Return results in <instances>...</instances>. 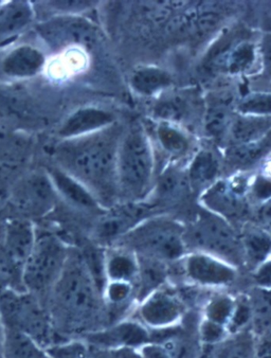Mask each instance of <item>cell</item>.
Here are the masks:
<instances>
[{"mask_svg":"<svg viewBox=\"0 0 271 358\" xmlns=\"http://www.w3.org/2000/svg\"><path fill=\"white\" fill-rule=\"evenodd\" d=\"M158 145L173 162L188 156L192 150V139L177 124L158 121L155 127Z\"/></svg>","mask_w":271,"mask_h":358,"instance_id":"4316f807","label":"cell"},{"mask_svg":"<svg viewBox=\"0 0 271 358\" xmlns=\"http://www.w3.org/2000/svg\"><path fill=\"white\" fill-rule=\"evenodd\" d=\"M258 47L249 41L227 38L213 50L210 64L219 70H223L230 75H241L251 68L256 59Z\"/></svg>","mask_w":271,"mask_h":358,"instance_id":"ac0fdd59","label":"cell"},{"mask_svg":"<svg viewBox=\"0 0 271 358\" xmlns=\"http://www.w3.org/2000/svg\"><path fill=\"white\" fill-rule=\"evenodd\" d=\"M205 301V319L228 328L235 308L236 300L227 294L215 293L211 297L206 298Z\"/></svg>","mask_w":271,"mask_h":358,"instance_id":"836d02e7","label":"cell"},{"mask_svg":"<svg viewBox=\"0 0 271 358\" xmlns=\"http://www.w3.org/2000/svg\"><path fill=\"white\" fill-rule=\"evenodd\" d=\"M3 339V326H1V322H0V341Z\"/></svg>","mask_w":271,"mask_h":358,"instance_id":"7bdbcfd3","label":"cell"},{"mask_svg":"<svg viewBox=\"0 0 271 358\" xmlns=\"http://www.w3.org/2000/svg\"><path fill=\"white\" fill-rule=\"evenodd\" d=\"M244 255V269L250 273L271 258V236L256 222H247L239 229Z\"/></svg>","mask_w":271,"mask_h":358,"instance_id":"44dd1931","label":"cell"},{"mask_svg":"<svg viewBox=\"0 0 271 358\" xmlns=\"http://www.w3.org/2000/svg\"><path fill=\"white\" fill-rule=\"evenodd\" d=\"M270 133L271 116H250L235 113L228 131L226 145L230 147L249 143L262 139Z\"/></svg>","mask_w":271,"mask_h":358,"instance_id":"484cf974","label":"cell"},{"mask_svg":"<svg viewBox=\"0 0 271 358\" xmlns=\"http://www.w3.org/2000/svg\"><path fill=\"white\" fill-rule=\"evenodd\" d=\"M256 341L249 331L233 333L232 337L219 343L213 358H256Z\"/></svg>","mask_w":271,"mask_h":358,"instance_id":"d6a6232c","label":"cell"},{"mask_svg":"<svg viewBox=\"0 0 271 358\" xmlns=\"http://www.w3.org/2000/svg\"><path fill=\"white\" fill-rule=\"evenodd\" d=\"M256 217V223L271 236V199L258 205Z\"/></svg>","mask_w":271,"mask_h":358,"instance_id":"60d3db41","label":"cell"},{"mask_svg":"<svg viewBox=\"0 0 271 358\" xmlns=\"http://www.w3.org/2000/svg\"><path fill=\"white\" fill-rule=\"evenodd\" d=\"M192 193L186 169L175 164H168L162 172L157 174L149 196L145 199L159 214L163 208L176 205Z\"/></svg>","mask_w":271,"mask_h":358,"instance_id":"5bb4252c","label":"cell"},{"mask_svg":"<svg viewBox=\"0 0 271 358\" xmlns=\"http://www.w3.org/2000/svg\"><path fill=\"white\" fill-rule=\"evenodd\" d=\"M231 100L214 99L207 108L205 129L207 134L217 141L227 140L228 131L234 117Z\"/></svg>","mask_w":271,"mask_h":358,"instance_id":"4dcf8cb0","label":"cell"},{"mask_svg":"<svg viewBox=\"0 0 271 358\" xmlns=\"http://www.w3.org/2000/svg\"><path fill=\"white\" fill-rule=\"evenodd\" d=\"M112 247H120L135 256L154 259L168 265L180 262L189 252L184 224L166 214L147 217Z\"/></svg>","mask_w":271,"mask_h":358,"instance_id":"277c9868","label":"cell"},{"mask_svg":"<svg viewBox=\"0 0 271 358\" xmlns=\"http://www.w3.org/2000/svg\"><path fill=\"white\" fill-rule=\"evenodd\" d=\"M55 332L61 341L84 337L108 327L103 293L86 266L77 247L47 299Z\"/></svg>","mask_w":271,"mask_h":358,"instance_id":"7a4b0ae2","label":"cell"},{"mask_svg":"<svg viewBox=\"0 0 271 358\" xmlns=\"http://www.w3.org/2000/svg\"><path fill=\"white\" fill-rule=\"evenodd\" d=\"M271 151V133L256 141L226 148L223 166L232 172L244 173L262 162Z\"/></svg>","mask_w":271,"mask_h":358,"instance_id":"cb8c5ba5","label":"cell"},{"mask_svg":"<svg viewBox=\"0 0 271 358\" xmlns=\"http://www.w3.org/2000/svg\"><path fill=\"white\" fill-rule=\"evenodd\" d=\"M42 36L53 46L66 43H90L96 30L89 22L81 18H59L38 27Z\"/></svg>","mask_w":271,"mask_h":358,"instance_id":"ffe728a7","label":"cell"},{"mask_svg":"<svg viewBox=\"0 0 271 358\" xmlns=\"http://www.w3.org/2000/svg\"><path fill=\"white\" fill-rule=\"evenodd\" d=\"M250 178L245 173H236L214 184L200 193L201 207L234 225L247 223L250 212ZM235 226V225H234Z\"/></svg>","mask_w":271,"mask_h":358,"instance_id":"9c48e42d","label":"cell"},{"mask_svg":"<svg viewBox=\"0 0 271 358\" xmlns=\"http://www.w3.org/2000/svg\"><path fill=\"white\" fill-rule=\"evenodd\" d=\"M124 131L116 122L89 135L61 140L51 153L53 164L83 185L104 209L120 203L117 160Z\"/></svg>","mask_w":271,"mask_h":358,"instance_id":"6da1fadb","label":"cell"},{"mask_svg":"<svg viewBox=\"0 0 271 358\" xmlns=\"http://www.w3.org/2000/svg\"><path fill=\"white\" fill-rule=\"evenodd\" d=\"M180 265L186 281L201 289H226L234 285L240 278V269L203 252H188Z\"/></svg>","mask_w":271,"mask_h":358,"instance_id":"8fae6325","label":"cell"},{"mask_svg":"<svg viewBox=\"0 0 271 358\" xmlns=\"http://www.w3.org/2000/svg\"><path fill=\"white\" fill-rule=\"evenodd\" d=\"M223 162L212 150L203 149L193 155L186 168L192 192L203 193L214 184L221 174Z\"/></svg>","mask_w":271,"mask_h":358,"instance_id":"603a6c76","label":"cell"},{"mask_svg":"<svg viewBox=\"0 0 271 358\" xmlns=\"http://www.w3.org/2000/svg\"><path fill=\"white\" fill-rule=\"evenodd\" d=\"M156 214L159 213L147 201L117 203L96 217L90 241L103 248H110L141 222Z\"/></svg>","mask_w":271,"mask_h":358,"instance_id":"30bf717a","label":"cell"},{"mask_svg":"<svg viewBox=\"0 0 271 358\" xmlns=\"http://www.w3.org/2000/svg\"><path fill=\"white\" fill-rule=\"evenodd\" d=\"M258 53L262 62L264 73L269 79H271V33L263 35L258 44Z\"/></svg>","mask_w":271,"mask_h":358,"instance_id":"ab89813d","label":"cell"},{"mask_svg":"<svg viewBox=\"0 0 271 358\" xmlns=\"http://www.w3.org/2000/svg\"><path fill=\"white\" fill-rule=\"evenodd\" d=\"M6 199L18 217L32 221L50 214L59 199L48 173L43 169L27 171L12 187Z\"/></svg>","mask_w":271,"mask_h":358,"instance_id":"ba28073f","label":"cell"},{"mask_svg":"<svg viewBox=\"0 0 271 358\" xmlns=\"http://www.w3.org/2000/svg\"><path fill=\"white\" fill-rule=\"evenodd\" d=\"M0 358H3V339L0 341Z\"/></svg>","mask_w":271,"mask_h":358,"instance_id":"b9f144b4","label":"cell"},{"mask_svg":"<svg viewBox=\"0 0 271 358\" xmlns=\"http://www.w3.org/2000/svg\"><path fill=\"white\" fill-rule=\"evenodd\" d=\"M0 322L3 328L22 333L45 349L61 341L55 332L47 304L22 289L0 292Z\"/></svg>","mask_w":271,"mask_h":358,"instance_id":"8992f818","label":"cell"},{"mask_svg":"<svg viewBox=\"0 0 271 358\" xmlns=\"http://www.w3.org/2000/svg\"><path fill=\"white\" fill-rule=\"evenodd\" d=\"M138 271L137 257L120 247H110L105 254V277L108 282H135Z\"/></svg>","mask_w":271,"mask_h":358,"instance_id":"83f0119b","label":"cell"},{"mask_svg":"<svg viewBox=\"0 0 271 358\" xmlns=\"http://www.w3.org/2000/svg\"><path fill=\"white\" fill-rule=\"evenodd\" d=\"M3 358H51L44 347L30 337L3 328Z\"/></svg>","mask_w":271,"mask_h":358,"instance_id":"f546056e","label":"cell"},{"mask_svg":"<svg viewBox=\"0 0 271 358\" xmlns=\"http://www.w3.org/2000/svg\"><path fill=\"white\" fill-rule=\"evenodd\" d=\"M82 338L101 349L112 351L147 345L151 341V333L136 321H120Z\"/></svg>","mask_w":271,"mask_h":358,"instance_id":"9a60e30c","label":"cell"},{"mask_svg":"<svg viewBox=\"0 0 271 358\" xmlns=\"http://www.w3.org/2000/svg\"><path fill=\"white\" fill-rule=\"evenodd\" d=\"M3 224H0V234H1V228H3Z\"/></svg>","mask_w":271,"mask_h":358,"instance_id":"ee69618b","label":"cell"},{"mask_svg":"<svg viewBox=\"0 0 271 358\" xmlns=\"http://www.w3.org/2000/svg\"><path fill=\"white\" fill-rule=\"evenodd\" d=\"M33 154L30 138L0 127V199L28 170Z\"/></svg>","mask_w":271,"mask_h":358,"instance_id":"7c38bea8","label":"cell"},{"mask_svg":"<svg viewBox=\"0 0 271 358\" xmlns=\"http://www.w3.org/2000/svg\"><path fill=\"white\" fill-rule=\"evenodd\" d=\"M116 123L114 114L98 107H84L66 119L59 129L61 140L96 133Z\"/></svg>","mask_w":271,"mask_h":358,"instance_id":"d6986e66","label":"cell"},{"mask_svg":"<svg viewBox=\"0 0 271 358\" xmlns=\"http://www.w3.org/2000/svg\"><path fill=\"white\" fill-rule=\"evenodd\" d=\"M254 287L271 289V258L261 265L254 273H250Z\"/></svg>","mask_w":271,"mask_h":358,"instance_id":"f35d334b","label":"cell"},{"mask_svg":"<svg viewBox=\"0 0 271 358\" xmlns=\"http://www.w3.org/2000/svg\"><path fill=\"white\" fill-rule=\"evenodd\" d=\"M226 334V328L219 324H214L212 321L205 319L199 329V336L203 343L212 345V343H219L223 341Z\"/></svg>","mask_w":271,"mask_h":358,"instance_id":"74e56055","label":"cell"},{"mask_svg":"<svg viewBox=\"0 0 271 358\" xmlns=\"http://www.w3.org/2000/svg\"><path fill=\"white\" fill-rule=\"evenodd\" d=\"M184 225V241L189 252L210 255L244 269V255L239 229L217 214L199 207Z\"/></svg>","mask_w":271,"mask_h":358,"instance_id":"5b68a950","label":"cell"},{"mask_svg":"<svg viewBox=\"0 0 271 358\" xmlns=\"http://www.w3.org/2000/svg\"><path fill=\"white\" fill-rule=\"evenodd\" d=\"M236 114L271 116V92H251L236 103Z\"/></svg>","mask_w":271,"mask_h":358,"instance_id":"d590c367","label":"cell"},{"mask_svg":"<svg viewBox=\"0 0 271 358\" xmlns=\"http://www.w3.org/2000/svg\"><path fill=\"white\" fill-rule=\"evenodd\" d=\"M136 257L138 262V271L133 282V287L135 300L140 303L145 298L168 285L172 265L145 257Z\"/></svg>","mask_w":271,"mask_h":358,"instance_id":"7402d4cb","label":"cell"},{"mask_svg":"<svg viewBox=\"0 0 271 358\" xmlns=\"http://www.w3.org/2000/svg\"><path fill=\"white\" fill-rule=\"evenodd\" d=\"M252 297L249 298L251 306L252 321L262 334L271 331V289L256 287Z\"/></svg>","mask_w":271,"mask_h":358,"instance_id":"e575fe53","label":"cell"},{"mask_svg":"<svg viewBox=\"0 0 271 358\" xmlns=\"http://www.w3.org/2000/svg\"><path fill=\"white\" fill-rule=\"evenodd\" d=\"M46 350L51 358H112L108 350L96 347L83 338L67 339Z\"/></svg>","mask_w":271,"mask_h":358,"instance_id":"1f68e13d","label":"cell"},{"mask_svg":"<svg viewBox=\"0 0 271 358\" xmlns=\"http://www.w3.org/2000/svg\"><path fill=\"white\" fill-rule=\"evenodd\" d=\"M186 306L176 289L166 285L139 303L138 316L143 324L156 330L171 328L184 317Z\"/></svg>","mask_w":271,"mask_h":358,"instance_id":"4fadbf2b","label":"cell"},{"mask_svg":"<svg viewBox=\"0 0 271 358\" xmlns=\"http://www.w3.org/2000/svg\"><path fill=\"white\" fill-rule=\"evenodd\" d=\"M54 186L59 199H63L69 207L86 214H94L98 217L103 213L104 208L92 196L91 193L75 180L71 175L55 166L49 164L45 168Z\"/></svg>","mask_w":271,"mask_h":358,"instance_id":"e0dca14e","label":"cell"},{"mask_svg":"<svg viewBox=\"0 0 271 358\" xmlns=\"http://www.w3.org/2000/svg\"><path fill=\"white\" fill-rule=\"evenodd\" d=\"M172 84V76L166 70L156 66H140L131 73V88L141 96H155Z\"/></svg>","mask_w":271,"mask_h":358,"instance_id":"f1b7e54d","label":"cell"},{"mask_svg":"<svg viewBox=\"0 0 271 358\" xmlns=\"http://www.w3.org/2000/svg\"><path fill=\"white\" fill-rule=\"evenodd\" d=\"M36 236L38 231L30 220L15 217L3 222L0 244L20 271L34 248Z\"/></svg>","mask_w":271,"mask_h":358,"instance_id":"2e32d148","label":"cell"},{"mask_svg":"<svg viewBox=\"0 0 271 358\" xmlns=\"http://www.w3.org/2000/svg\"><path fill=\"white\" fill-rule=\"evenodd\" d=\"M120 203H140L151 194L155 184L156 157L153 143L142 123L125 129L117 160Z\"/></svg>","mask_w":271,"mask_h":358,"instance_id":"3957f363","label":"cell"},{"mask_svg":"<svg viewBox=\"0 0 271 358\" xmlns=\"http://www.w3.org/2000/svg\"><path fill=\"white\" fill-rule=\"evenodd\" d=\"M45 64V55L36 47L22 45L13 49L3 59L1 68L12 78H30L38 75Z\"/></svg>","mask_w":271,"mask_h":358,"instance_id":"d4e9b609","label":"cell"},{"mask_svg":"<svg viewBox=\"0 0 271 358\" xmlns=\"http://www.w3.org/2000/svg\"><path fill=\"white\" fill-rule=\"evenodd\" d=\"M71 247L57 234H38L34 248L22 269L24 291L47 303L51 291L63 273Z\"/></svg>","mask_w":271,"mask_h":358,"instance_id":"52a82bcc","label":"cell"},{"mask_svg":"<svg viewBox=\"0 0 271 358\" xmlns=\"http://www.w3.org/2000/svg\"><path fill=\"white\" fill-rule=\"evenodd\" d=\"M249 196L250 201L254 199L258 205L271 199V177L256 176L250 184Z\"/></svg>","mask_w":271,"mask_h":358,"instance_id":"8d00e7d4","label":"cell"}]
</instances>
